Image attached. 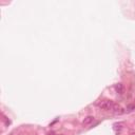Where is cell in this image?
<instances>
[{"mask_svg":"<svg viewBox=\"0 0 135 135\" xmlns=\"http://www.w3.org/2000/svg\"><path fill=\"white\" fill-rule=\"evenodd\" d=\"M114 105H115V103H114L112 100H103V101H101V102L98 103L97 105H98L99 109L103 110V111H110V110H113Z\"/></svg>","mask_w":135,"mask_h":135,"instance_id":"obj_1","label":"cell"},{"mask_svg":"<svg viewBox=\"0 0 135 135\" xmlns=\"http://www.w3.org/2000/svg\"><path fill=\"white\" fill-rule=\"evenodd\" d=\"M94 120V117L93 116H88V117H85L84 119V121H82V125L84 126H89L90 123H92Z\"/></svg>","mask_w":135,"mask_h":135,"instance_id":"obj_2","label":"cell"},{"mask_svg":"<svg viewBox=\"0 0 135 135\" xmlns=\"http://www.w3.org/2000/svg\"><path fill=\"white\" fill-rule=\"evenodd\" d=\"M112 111L114 112L115 114H121L122 113V109L120 108V105H114V108H113V110Z\"/></svg>","mask_w":135,"mask_h":135,"instance_id":"obj_3","label":"cell"},{"mask_svg":"<svg viewBox=\"0 0 135 135\" xmlns=\"http://www.w3.org/2000/svg\"><path fill=\"white\" fill-rule=\"evenodd\" d=\"M115 90H116V93L118 94H122L123 93V85L121 84H117L115 85Z\"/></svg>","mask_w":135,"mask_h":135,"instance_id":"obj_4","label":"cell"},{"mask_svg":"<svg viewBox=\"0 0 135 135\" xmlns=\"http://www.w3.org/2000/svg\"><path fill=\"white\" fill-rule=\"evenodd\" d=\"M4 120H5V123H6V125H10V123H11V121L8 120V119L6 118V117H4Z\"/></svg>","mask_w":135,"mask_h":135,"instance_id":"obj_5","label":"cell"}]
</instances>
